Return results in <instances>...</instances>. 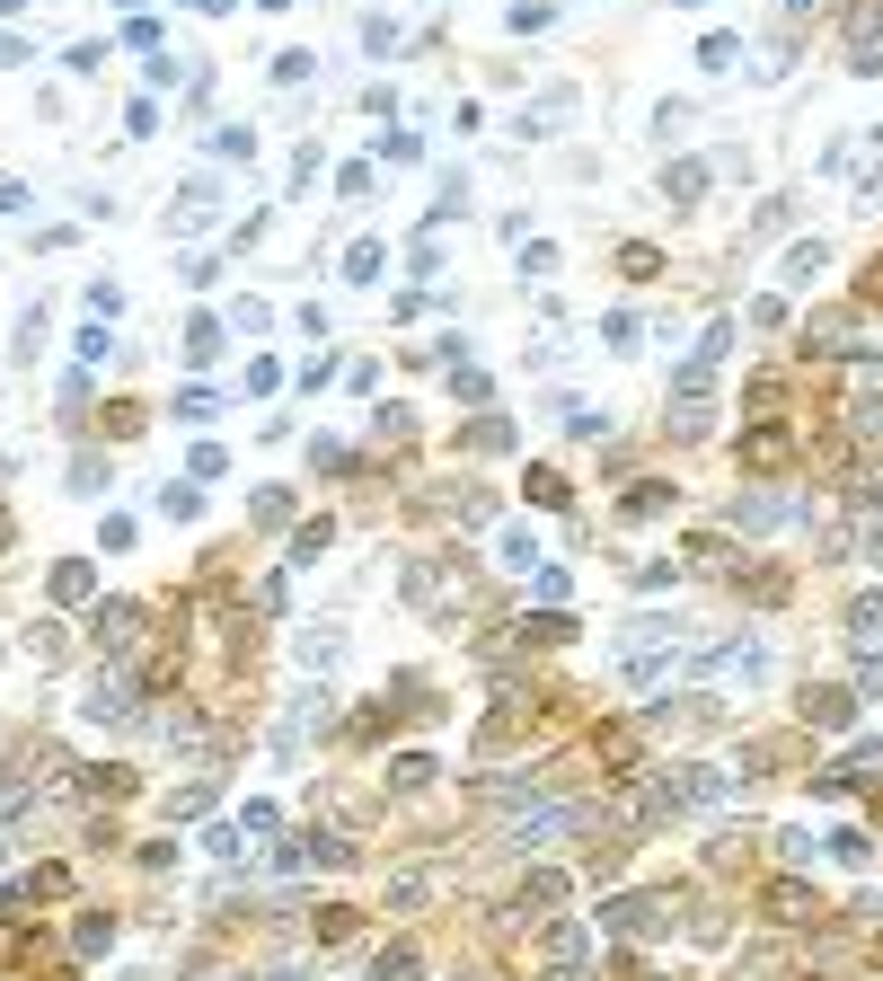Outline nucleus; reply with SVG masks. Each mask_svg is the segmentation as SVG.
I'll return each mask as SVG.
<instances>
[{"label": "nucleus", "mask_w": 883, "mask_h": 981, "mask_svg": "<svg viewBox=\"0 0 883 981\" xmlns=\"http://www.w3.org/2000/svg\"><path fill=\"white\" fill-rule=\"evenodd\" d=\"M18 204H27V186H18V177H0V213H18Z\"/></svg>", "instance_id": "18"}, {"label": "nucleus", "mask_w": 883, "mask_h": 981, "mask_svg": "<svg viewBox=\"0 0 883 981\" xmlns=\"http://www.w3.org/2000/svg\"><path fill=\"white\" fill-rule=\"evenodd\" d=\"M848 628H857V637H883V593H857V602H848Z\"/></svg>", "instance_id": "12"}, {"label": "nucleus", "mask_w": 883, "mask_h": 981, "mask_svg": "<svg viewBox=\"0 0 883 981\" xmlns=\"http://www.w3.org/2000/svg\"><path fill=\"white\" fill-rule=\"evenodd\" d=\"M671 504V487H628V521H654Z\"/></svg>", "instance_id": "13"}, {"label": "nucleus", "mask_w": 883, "mask_h": 981, "mask_svg": "<svg viewBox=\"0 0 883 981\" xmlns=\"http://www.w3.org/2000/svg\"><path fill=\"white\" fill-rule=\"evenodd\" d=\"M133 619H142L133 602H106V611H98V637H106V645H124V637H133Z\"/></svg>", "instance_id": "10"}, {"label": "nucleus", "mask_w": 883, "mask_h": 981, "mask_svg": "<svg viewBox=\"0 0 883 981\" xmlns=\"http://www.w3.org/2000/svg\"><path fill=\"white\" fill-rule=\"evenodd\" d=\"M222 354V318H194L186 327V363H213Z\"/></svg>", "instance_id": "7"}, {"label": "nucleus", "mask_w": 883, "mask_h": 981, "mask_svg": "<svg viewBox=\"0 0 883 981\" xmlns=\"http://www.w3.org/2000/svg\"><path fill=\"white\" fill-rule=\"evenodd\" d=\"M804 716H812V726H848V716H857V699H848V690H812V699H804Z\"/></svg>", "instance_id": "5"}, {"label": "nucleus", "mask_w": 883, "mask_h": 981, "mask_svg": "<svg viewBox=\"0 0 883 981\" xmlns=\"http://www.w3.org/2000/svg\"><path fill=\"white\" fill-rule=\"evenodd\" d=\"M53 602H89V566H80V557L53 566Z\"/></svg>", "instance_id": "11"}, {"label": "nucleus", "mask_w": 883, "mask_h": 981, "mask_svg": "<svg viewBox=\"0 0 883 981\" xmlns=\"http://www.w3.org/2000/svg\"><path fill=\"white\" fill-rule=\"evenodd\" d=\"M795 504L786 495H742V521H752V531H778V521H786Z\"/></svg>", "instance_id": "6"}, {"label": "nucleus", "mask_w": 883, "mask_h": 981, "mask_svg": "<svg viewBox=\"0 0 883 981\" xmlns=\"http://www.w3.org/2000/svg\"><path fill=\"white\" fill-rule=\"evenodd\" d=\"M663 186H671V194H681V204H690V194H707V168H698V160H681V168H671Z\"/></svg>", "instance_id": "14"}, {"label": "nucleus", "mask_w": 883, "mask_h": 981, "mask_svg": "<svg viewBox=\"0 0 883 981\" xmlns=\"http://www.w3.org/2000/svg\"><path fill=\"white\" fill-rule=\"evenodd\" d=\"M866 848H874V840H866L857 822H840V831H831V858H840V867H866Z\"/></svg>", "instance_id": "8"}, {"label": "nucleus", "mask_w": 883, "mask_h": 981, "mask_svg": "<svg viewBox=\"0 0 883 981\" xmlns=\"http://www.w3.org/2000/svg\"><path fill=\"white\" fill-rule=\"evenodd\" d=\"M724 788H733V778H724V769H707V760H698V769H681V805H716Z\"/></svg>", "instance_id": "3"}, {"label": "nucleus", "mask_w": 883, "mask_h": 981, "mask_svg": "<svg viewBox=\"0 0 883 981\" xmlns=\"http://www.w3.org/2000/svg\"><path fill=\"white\" fill-rule=\"evenodd\" d=\"M601 929H609V938H654V929H663V902H654V893H609V902H601Z\"/></svg>", "instance_id": "1"}, {"label": "nucleus", "mask_w": 883, "mask_h": 981, "mask_svg": "<svg viewBox=\"0 0 883 981\" xmlns=\"http://www.w3.org/2000/svg\"><path fill=\"white\" fill-rule=\"evenodd\" d=\"M371 981H416V955H406V946H398V955H380V972H371Z\"/></svg>", "instance_id": "17"}, {"label": "nucleus", "mask_w": 883, "mask_h": 981, "mask_svg": "<svg viewBox=\"0 0 883 981\" xmlns=\"http://www.w3.org/2000/svg\"><path fill=\"white\" fill-rule=\"evenodd\" d=\"M186 10H230V0H186Z\"/></svg>", "instance_id": "19"}, {"label": "nucleus", "mask_w": 883, "mask_h": 981, "mask_svg": "<svg viewBox=\"0 0 883 981\" xmlns=\"http://www.w3.org/2000/svg\"><path fill=\"white\" fill-rule=\"evenodd\" d=\"M389 778H398V788H425V778H433V752H406Z\"/></svg>", "instance_id": "15"}, {"label": "nucleus", "mask_w": 883, "mask_h": 981, "mask_svg": "<svg viewBox=\"0 0 883 981\" xmlns=\"http://www.w3.org/2000/svg\"><path fill=\"white\" fill-rule=\"evenodd\" d=\"M557 902H566V876H557V867H548V876H530V884L513 893V910H557Z\"/></svg>", "instance_id": "4"}, {"label": "nucleus", "mask_w": 883, "mask_h": 981, "mask_svg": "<svg viewBox=\"0 0 883 981\" xmlns=\"http://www.w3.org/2000/svg\"><path fill=\"white\" fill-rule=\"evenodd\" d=\"M530 504H566V478L557 469H530Z\"/></svg>", "instance_id": "16"}, {"label": "nucleus", "mask_w": 883, "mask_h": 981, "mask_svg": "<svg viewBox=\"0 0 883 981\" xmlns=\"http://www.w3.org/2000/svg\"><path fill=\"white\" fill-rule=\"evenodd\" d=\"M583 972H592L583 929H557V938H548V981H583Z\"/></svg>", "instance_id": "2"}, {"label": "nucleus", "mask_w": 883, "mask_h": 981, "mask_svg": "<svg viewBox=\"0 0 883 981\" xmlns=\"http://www.w3.org/2000/svg\"><path fill=\"white\" fill-rule=\"evenodd\" d=\"M769 910H778V920H812V893L804 884H769Z\"/></svg>", "instance_id": "9"}]
</instances>
